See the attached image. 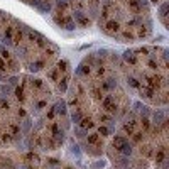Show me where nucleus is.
<instances>
[{
	"instance_id": "obj_13",
	"label": "nucleus",
	"mask_w": 169,
	"mask_h": 169,
	"mask_svg": "<svg viewBox=\"0 0 169 169\" xmlns=\"http://www.w3.org/2000/svg\"><path fill=\"white\" fill-rule=\"evenodd\" d=\"M105 166H107V162L103 161V159H98V161L93 162V169H103Z\"/></svg>"
},
{
	"instance_id": "obj_5",
	"label": "nucleus",
	"mask_w": 169,
	"mask_h": 169,
	"mask_svg": "<svg viewBox=\"0 0 169 169\" xmlns=\"http://www.w3.org/2000/svg\"><path fill=\"white\" fill-rule=\"evenodd\" d=\"M63 27H64V29H68V31H74V29H76V22H73V19H71V17H66V19H64Z\"/></svg>"
},
{
	"instance_id": "obj_7",
	"label": "nucleus",
	"mask_w": 169,
	"mask_h": 169,
	"mask_svg": "<svg viewBox=\"0 0 169 169\" xmlns=\"http://www.w3.org/2000/svg\"><path fill=\"white\" fill-rule=\"evenodd\" d=\"M69 152L74 155V157H80L81 155V150H80V147L74 144V142H71V145H69Z\"/></svg>"
},
{
	"instance_id": "obj_6",
	"label": "nucleus",
	"mask_w": 169,
	"mask_h": 169,
	"mask_svg": "<svg viewBox=\"0 0 169 169\" xmlns=\"http://www.w3.org/2000/svg\"><path fill=\"white\" fill-rule=\"evenodd\" d=\"M54 112H56V113H66V103L63 100H59L56 103V107H54Z\"/></svg>"
},
{
	"instance_id": "obj_4",
	"label": "nucleus",
	"mask_w": 169,
	"mask_h": 169,
	"mask_svg": "<svg viewBox=\"0 0 169 169\" xmlns=\"http://www.w3.org/2000/svg\"><path fill=\"white\" fill-rule=\"evenodd\" d=\"M118 149H120V152H122L123 155H130V154H132V145H130V144L127 142V139L122 142L120 147H118Z\"/></svg>"
},
{
	"instance_id": "obj_19",
	"label": "nucleus",
	"mask_w": 169,
	"mask_h": 169,
	"mask_svg": "<svg viewBox=\"0 0 169 169\" xmlns=\"http://www.w3.org/2000/svg\"><path fill=\"white\" fill-rule=\"evenodd\" d=\"M17 81H19V78H17V76H12V78L9 80V85H10V86H15V85H17Z\"/></svg>"
},
{
	"instance_id": "obj_27",
	"label": "nucleus",
	"mask_w": 169,
	"mask_h": 169,
	"mask_svg": "<svg viewBox=\"0 0 169 169\" xmlns=\"http://www.w3.org/2000/svg\"><path fill=\"white\" fill-rule=\"evenodd\" d=\"M150 2H152V4H157V2H159V0H150Z\"/></svg>"
},
{
	"instance_id": "obj_2",
	"label": "nucleus",
	"mask_w": 169,
	"mask_h": 169,
	"mask_svg": "<svg viewBox=\"0 0 169 169\" xmlns=\"http://www.w3.org/2000/svg\"><path fill=\"white\" fill-rule=\"evenodd\" d=\"M73 19H76L81 26H88V22H90V20L83 15V12H81V10H74V12H73Z\"/></svg>"
},
{
	"instance_id": "obj_24",
	"label": "nucleus",
	"mask_w": 169,
	"mask_h": 169,
	"mask_svg": "<svg viewBox=\"0 0 169 169\" xmlns=\"http://www.w3.org/2000/svg\"><path fill=\"white\" fill-rule=\"evenodd\" d=\"M96 56H98V58H103V56H107V49H100V51L96 53Z\"/></svg>"
},
{
	"instance_id": "obj_20",
	"label": "nucleus",
	"mask_w": 169,
	"mask_h": 169,
	"mask_svg": "<svg viewBox=\"0 0 169 169\" xmlns=\"http://www.w3.org/2000/svg\"><path fill=\"white\" fill-rule=\"evenodd\" d=\"M107 86H108V88H113V86H117V80H113V78H110V80H108V83H107Z\"/></svg>"
},
{
	"instance_id": "obj_18",
	"label": "nucleus",
	"mask_w": 169,
	"mask_h": 169,
	"mask_svg": "<svg viewBox=\"0 0 169 169\" xmlns=\"http://www.w3.org/2000/svg\"><path fill=\"white\" fill-rule=\"evenodd\" d=\"M56 5H58V9H59V10H63V9H66L68 0H56Z\"/></svg>"
},
{
	"instance_id": "obj_12",
	"label": "nucleus",
	"mask_w": 169,
	"mask_h": 169,
	"mask_svg": "<svg viewBox=\"0 0 169 169\" xmlns=\"http://www.w3.org/2000/svg\"><path fill=\"white\" fill-rule=\"evenodd\" d=\"M74 134H76V137L83 139V137H86L88 135V132L85 130V128H81V127H74Z\"/></svg>"
},
{
	"instance_id": "obj_17",
	"label": "nucleus",
	"mask_w": 169,
	"mask_h": 169,
	"mask_svg": "<svg viewBox=\"0 0 169 169\" xmlns=\"http://www.w3.org/2000/svg\"><path fill=\"white\" fill-rule=\"evenodd\" d=\"M80 120H81V113H78V112L71 113V122H74V123H80Z\"/></svg>"
},
{
	"instance_id": "obj_1",
	"label": "nucleus",
	"mask_w": 169,
	"mask_h": 169,
	"mask_svg": "<svg viewBox=\"0 0 169 169\" xmlns=\"http://www.w3.org/2000/svg\"><path fill=\"white\" fill-rule=\"evenodd\" d=\"M152 118H154V125H162L166 122V112L164 110H155L152 113Z\"/></svg>"
},
{
	"instance_id": "obj_21",
	"label": "nucleus",
	"mask_w": 169,
	"mask_h": 169,
	"mask_svg": "<svg viewBox=\"0 0 169 169\" xmlns=\"http://www.w3.org/2000/svg\"><path fill=\"white\" fill-rule=\"evenodd\" d=\"M100 134H101V135H108V134H110V128H107V127H100Z\"/></svg>"
},
{
	"instance_id": "obj_26",
	"label": "nucleus",
	"mask_w": 169,
	"mask_h": 169,
	"mask_svg": "<svg viewBox=\"0 0 169 169\" xmlns=\"http://www.w3.org/2000/svg\"><path fill=\"white\" fill-rule=\"evenodd\" d=\"M15 169H29L26 164H19V166H15Z\"/></svg>"
},
{
	"instance_id": "obj_3",
	"label": "nucleus",
	"mask_w": 169,
	"mask_h": 169,
	"mask_svg": "<svg viewBox=\"0 0 169 169\" xmlns=\"http://www.w3.org/2000/svg\"><path fill=\"white\" fill-rule=\"evenodd\" d=\"M118 22L117 20H108L107 22V26H105V29H107V32L108 34H115L117 31H118Z\"/></svg>"
},
{
	"instance_id": "obj_23",
	"label": "nucleus",
	"mask_w": 169,
	"mask_h": 169,
	"mask_svg": "<svg viewBox=\"0 0 169 169\" xmlns=\"http://www.w3.org/2000/svg\"><path fill=\"white\" fill-rule=\"evenodd\" d=\"M128 85H130V86H139V85H137V80H135V78H128Z\"/></svg>"
},
{
	"instance_id": "obj_14",
	"label": "nucleus",
	"mask_w": 169,
	"mask_h": 169,
	"mask_svg": "<svg viewBox=\"0 0 169 169\" xmlns=\"http://www.w3.org/2000/svg\"><path fill=\"white\" fill-rule=\"evenodd\" d=\"M168 7H169V4H168V2H164V4H162V5L159 7V15H161L162 19L166 17V10H168Z\"/></svg>"
},
{
	"instance_id": "obj_8",
	"label": "nucleus",
	"mask_w": 169,
	"mask_h": 169,
	"mask_svg": "<svg viewBox=\"0 0 169 169\" xmlns=\"http://www.w3.org/2000/svg\"><path fill=\"white\" fill-rule=\"evenodd\" d=\"M123 59L127 61V63H135V54L132 51H125L123 53Z\"/></svg>"
},
{
	"instance_id": "obj_15",
	"label": "nucleus",
	"mask_w": 169,
	"mask_h": 169,
	"mask_svg": "<svg viewBox=\"0 0 169 169\" xmlns=\"http://www.w3.org/2000/svg\"><path fill=\"white\" fill-rule=\"evenodd\" d=\"M10 91H12V86H10V85H4V86H0V93H2V95H10Z\"/></svg>"
},
{
	"instance_id": "obj_10",
	"label": "nucleus",
	"mask_w": 169,
	"mask_h": 169,
	"mask_svg": "<svg viewBox=\"0 0 169 169\" xmlns=\"http://www.w3.org/2000/svg\"><path fill=\"white\" fill-rule=\"evenodd\" d=\"M31 127H32V122L29 120V118H26V120L22 122V132H24V134H27V132L31 130Z\"/></svg>"
},
{
	"instance_id": "obj_11",
	"label": "nucleus",
	"mask_w": 169,
	"mask_h": 169,
	"mask_svg": "<svg viewBox=\"0 0 169 169\" xmlns=\"http://www.w3.org/2000/svg\"><path fill=\"white\" fill-rule=\"evenodd\" d=\"M39 69H42V61H36V63H32L31 66H29V71H39Z\"/></svg>"
},
{
	"instance_id": "obj_22",
	"label": "nucleus",
	"mask_w": 169,
	"mask_h": 169,
	"mask_svg": "<svg viewBox=\"0 0 169 169\" xmlns=\"http://www.w3.org/2000/svg\"><path fill=\"white\" fill-rule=\"evenodd\" d=\"M66 81H68V78H64V80H63V81L59 83V90H63V91L66 90Z\"/></svg>"
},
{
	"instance_id": "obj_25",
	"label": "nucleus",
	"mask_w": 169,
	"mask_h": 169,
	"mask_svg": "<svg viewBox=\"0 0 169 169\" xmlns=\"http://www.w3.org/2000/svg\"><path fill=\"white\" fill-rule=\"evenodd\" d=\"M123 39H134V36L127 31V32H123Z\"/></svg>"
},
{
	"instance_id": "obj_16",
	"label": "nucleus",
	"mask_w": 169,
	"mask_h": 169,
	"mask_svg": "<svg viewBox=\"0 0 169 169\" xmlns=\"http://www.w3.org/2000/svg\"><path fill=\"white\" fill-rule=\"evenodd\" d=\"M54 137H56V140H64V132H63V130H58V128H54Z\"/></svg>"
},
{
	"instance_id": "obj_9",
	"label": "nucleus",
	"mask_w": 169,
	"mask_h": 169,
	"mask_svg": "<svg viewBox=\"0 0 169 169\" xmlns=\"http://www.w3.org/2000/svg\"><path fill=\"white\" fill-rule=\"evenodd\" d=\"M46 169H59V162L56 159H49L46 164Z\"/></svg>"
}]
</instances>
